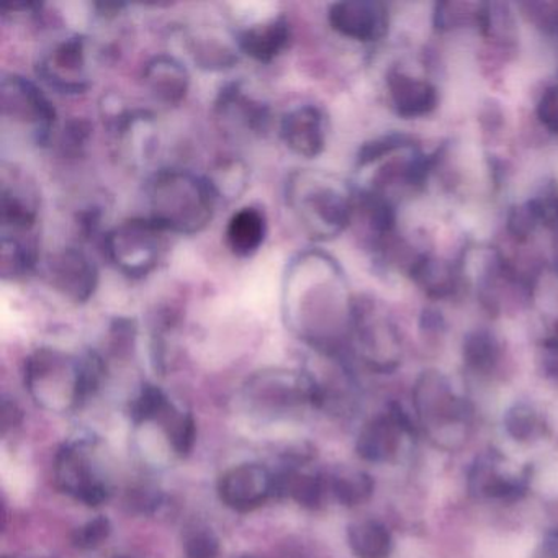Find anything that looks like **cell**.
Here are the masks:
<instances>
[{"label": "cell", "instance_id": "7bdbcfd3", "mask_svg": "<svg viewBox=\"0 0 558 558\" xmlns=\"http://www.w3.org/2000/svg\"><path fill=\"white\" fill-rule=\"evenodd\" d=\"M22 421V410L15 401L4 398L0 407V423H2V433H8L11 427L17 426Z\"/></svg>", "mask_w": 558, "mask_h": 558}, {"label": "cell", "instance_id": "cb8c5ba5", "mask_svg": "<svg viewBox=\"0 0 558 558\" xmlns=\"http://www.w3.org/2000/svg\"><path fill=\"white\" fill-rule=\"evenodd\" d=\"M387 86L395 110L404 119L427 116L436 109V89L426 81L408 76L403 71H391Z\"/></svg>", "mask_w": 558, "mask_h": 558}, {"label": "cell", "instance_id": "3957f363", "mask_svg": "<svg viewBox=\"0 0 558 558\" xmlns=\"http://www.w3.org/2000/svg\"><path fill=\"white\" fill-rule=\"evenodd\" d=\"M286 202L290 214L313 241H329L351 223L354 197L344 185L316 169H296L286 181Z\"/></svg>", "mask_w": 558, "mask_h": 558}, {"label": "cell", "instance_id": "74e56055", "mask_svg": "<svg viewBox=\"0 0 558 558\" xmlns=\"http://www.w3.org/2000/svg\"><path fill=\"white\" fill-rule=\"evenodd\" d=\"M187 558H218L220 542L210 529H197L185 538Z\"/></svg>", "mask_w": 558, "mask_h": 558}, {"label": "cell", "instance_id": "52a82bcc", "mask_svg": "<svg viewBox=\"0 0 558 558\" xmlns=\"http://www.w3.org/2000/svg\"><path fill=\"white\" fill-rule=\"evenodd\" d=\"M0 116L32 143L47 146L57 130L58 113L37 83L21 74H4L0 83Z\"/></svg>", "mask_w": 558, "mask_h": 558}, {"label": "cell", "instance_id": "7c38bea8", "mask_svg": "<svg viewBox=\"0 0 558 558\" xmlns=\"http://www.w3.org/2000/svg\"><path fill=\"white\" fill-rule=\"evenodd\" d=\"M351 332L365 364L375 371H388L397 364V332L374 302H355Z\"/></svg>", "mask_w": 558, "mask_h": 558}, {"label": "cell", "instance_id": "8fae6325", "mask_svg": "<svg viewBox=\"0 0 558 558\" xmlns=\"http://www.w3.org/2000/svg\"><path fill=\"white\" fill-rule=\"evenodd\" d=\"M41 197L34 179L17 166L2 165L0 230L37 231Z\"/></svg>", "mask_w": 558, "mask_h": 558}, {"label": "cell", "instance_id": "f35d334b", "mask_svg": "<svg viewBox=\"0 0 558 558\" xmlns=\"http://www.w3.org/2000/svg\"><path fill=\"white\" fill-rule=\"evenodd\" d=\"M542 217H544V211H542V207H537L535 204L515 208L509 215V231H511L512 236L525 240L534 231L535 225Z\"/></svg>", "mask_w": 558, "mask_h": 558}, {"label": "cell", "instance_id": "836d02e7", "mask_svg": "<svg viewBox=\"0 0 558 558\" xmlns=\"http://www.w3.org/2000/svg\"><path fill=\"white\" fill-rule=\"evenodd\" d=\"M171 404H169L165 391L156 385L146 384L140 390L138 397L130 404V417L133 423L142 424L165 416Z\"/></svg>", "mask_w": 558, "mask_h": 558}, {"label": "cell", "instance_id": "ba28073f", "mask_svg": "<svg viewBox=\"0 0 558 558\" xmlns=\"http://www.w3.org/2000/svg\"><path fill=\"white\" fill-rule=\"evenodd\" d=\"M38 77L51 89L68 96L84 94L93 86L89 40L74 34L51 45L38 61Z\"/></svg>", "mask_w": 558, "mask_h": 558}, {"label": "cell", "instance_id": "e575fe53", "mask_svg": "<svg viewBox=\"0 0 558 558\" xmlns=\"http://www.w3.org/2000/svg\"><path fill=\"white\" fill-rule=\"evenodd\" d=\"M413 274L426 287L430 295L444 296L452 289V272H450L449 267L442 266V264L436 263V260H420L413 267Z\"/></svg>", "mask_w": 558, "mask_h": 558}, {"label": "cell", "instance_id": "1f68e13d", "mask_svg": "<svg viewBox=\"0 0 558 558\" xmlns=\"http://www.w3.org/2000/svg\"><path fill=\"white\" fill-rule=\"evenodd\" d=\"M505 429L515 442H531L544 433L537 411L527 404H514L505 414Z\"/></svg>", "mask_w": 558, "mask_h": 558}, {"label": "cell", "instance_id": "277c9868", "mask_svg": "<svg viewBox=\"0 0 558 558\" xmlns=\"http://www.w3.org/2000/svg\"><path fill=\"white\" fill-rule=\"evenodd\" d=\"M25 387L48 410L77 407L83 403L81 357L60 349H37L25 361Z\"/></svg>", "mask_w": 558, "mask_h": 558}, {"label": "cell", "instance_id": "484cf974", "mask_svg": "<svg viewBox=\"0 0 558 558\" xmlns=\"http://www.w3.org/2000/svg\"><path fill=\"white\" fill-rule=\"evenodd\" d=\"M348 542L357 558H390L393 538L390 531L375 519H362L348 527Z\"/></svg>", "mask_w": 558, "mask_h": 558}, {"label": "cell", "instance_id": "ac0fdd59", "mask_svg": "<svg viewBox=\"0 0 558 558\" xmlns=\"http://www.w3.org/2000/svg\"><path fill=\"white\" fill-rule=\"evenodd\" d=\"M215 113L231 132L260 135L270 123L267 104L247 94L243 83L227 84L218 94Z\"/></svg>", "mask_w": 558, "mask_h": 558}, {"label": "cell", "instance_id": "30bf717a", "mask_svg": "<svg viewBox=\"0 0 558 558\" xmlns=\"http://www.w3.org/2000/svg\"><path fill=\"white\" fill-rule=\"evenodd\" d=\"M48 286L74 305H84L99 289V269L93 257L80 247L54 251L44 263Z\"/></svg>", "mask_w": 558, "mask_h": 558}, {"label": "cell", "instance_id": "ffe728a7", "mask_svg": "<svg viewBox=\"0 0 558 558\" xmlns=\"http://www.w3.org/2000/svg\"><path fill=\"white\" fill-rule=\"evenodd\" d=\"M142 81L153 100L168 107L184 102L191 89L187 66L172 54H156L146 61Z\"/></svg>", "mask_w": 558, "mask_h": 558}, {"label": "cell", "instance_id": "d6a6232c", "mask_svg": "<svg viewBox=\"0 0 558 558\" xmlns=\"http://www.w3.org/2000/svg\"><path fill=\"white\" fill-rule=\"evenodd\" d=\"M166 433H168L169 442L179 457H187L195 446L197 439V426H195L194 416L191 413H179L172 410V407L166 411L165 416Z\"/></svg>", "mask_w": 558, "mask_h": 558}, {"label": "cell", "instance_id": "83f0119b", "mask_svg": "<svg viewBox=\"0 0 558 558\" xmlns=\"http://www.w3.org/2000/svg\"><path fill=\"white\" fill-rule=\"evenodd\" d=\"M274 483H276L274 496H287L308 509H315L322 505L325 483L318 475L289 469L280 475H274Z\"/></svg>", "mask_w": 558, "mask_h": 558}, {"label": "cell", "instance_id": "5b68a950", "mask_svg": "<svg viewBox=\"0 0 558 558\" xmlns=\"http://www.w3.org/2000/svg\"><path fill=\"white\" fill-rule=\"evenodd\" d=\"M413 403L421 426L430 439L452 446L465 439L469 427V407L457 397L452 385L440 372L427 371L420 375L413 388Z\"/></svg>", "mask_w": 558, "mask_h": 558}, {"label": "cell", "instance_id": "6da1fadb", "mask_svg": "<svg viewBox=\"0 0 558 558\" xmlns=\"http://www.w3.org/2000/svg\"><path fill=\"white\" fill-rule=\"evenodd\" d=\"M354 305L338 263L319 250H305L287 264L280 287L283 325L303 344L335 354L352 331Z\"/></svg>", "mask_w": 558, "mask_h": 558}, {"label": "cell", "instance_id": "8d00e7d4", "mask_svg": "<svg viewBox=\"0 0 558 558\" xmlns=\"http://www.w3.org/2000/svg\"><path fill=\"white\" fill-rule=\"evenodd\" d=\"M478 8L472 4H456V2H446V4H437L436 25L440 31H453V28L462 27L463 24H472L478 19Z\"/></svg>", "mask_w": 558, "mask_h": 558}, {"label": "cell", "instance_id": "2e32d148", "mask_svg": "<svg viewBox=\"0 0 558 558\" xmlns=\"http://www.w3.org/2000/svg\"><path fill=\"white\" fill-rule=\"evenodd\" d=\"M240 53L259 64H270L286 53L292 41V25L283 14L267 15L233 34Z\"/></svg>", "mask_w": 558, "mask_h": 558}, {"label": "cell", "instance_id": "4316f807", "mask_svg": "<svg viewBox=\"0 0 558 558\" xmlns=\"http://www.w3.org/2000/svg\"><path fill=\"white\" fill-rule=\"evenodd\" d=\"M189 50L198 68L207 71H223L238 63L236 41L221 40L217 35L192 34L189 37Z\"/></svg>", "mask_w": 558, "mask_h": 558}, {"label": "cell", "instance_id": "bcb514c9", "mask_svg": "<svg viewBox=\"0 0 558 558\" xmlns=\"http://www.w3.org/2000/svg\"><path fill=\"white\" fill-rule=\"evenodd\" d=\"M240 558H256V557H254V555H243V557H240Z\"/></svg>", "mask_w": 558, "mask_h": 558}, {"label": "cell", "instance_id": "8992f818", "mask_svg": "<svg viewBox=\"0 0 558 558\" xmlns=\"http://www.w3.org/2000/svg\"><path fill=\"white\" fill-rule=\"evenodd\" d=\"M166 234L151 218H129L107 231L104 251L120 274L133 280L145 279L162 259Z\"/></svg>", "mask_w": 558, "mask_h": 558}, {"label": "cell", "instance_id": "d4e9b609", "mask_svg": "<svg viewBox=\"0 0 558 558\" xmlns=\"http://www.w3.org/2000/svg\"><path fill=\"white\" fill-rule=\"evenodd\" d=\"M495 459L478 460L470 472V488L492 499H515L524 493V480L509 476L498 469Z\"/></svg>", "mask_w": 558, "mask_h": 558}, {"label": "cell", "instance_id": "7a4b0ae2", "mask_svg": "<svg viewBox=\"0 0 558 558\" xmlns=\"http://www.w3.org/2000/svg\"><path fill=\"white\" fill-rule=\"evenodd\" d=\"M148 215L166 233L194 236L211 223L218 197L207 175L181 168L155 172L146 182Z\"/></svg>", "mask_w": 558, "mask_h": 558}, {"label": "cell", "instance_id": "f6af8a7d", "mask_svg": "<svg viewBox=\"0 0 558 558\" xmlns=\"http://www.w3.org/2000/svg\"><path fill=\"white\" fill-rule=\"evenodd\" d=\"M551 210H554L555 218L558 220V198L554 202V207H551Z\"/></svg>", "mask_w": 558, "mask_h": 558}, {"label": "cell", "instance_id": "603a6c76", "mask_svg": "<svg viewBox=\"0 0 558 558\" xmlns=\"http://www.w3.org/2000/svg\"><path fill=\"white\" fill-rule=\"evenodd\" d=\"M267 217L260 208L243 207L234 211L225 230V243L233 256L247 259L266 243Z\"/></svg>", "mask_w": 558, "mask_h": 558}, {"label": "cell", "instance_id": "ee69618b", "mask_svg": "<svg viewBox=\"0 0 558 558\" xmlns=\"http://www.w3.org/2000/svg\"><path fill=\"white\" fill-rule=\"evenodd\" d=\"M544 371L548 377L558 381V344L545 342Z\"/></svg>", "mask_w": 558, "mask_h": 558}, {"label": "cell", "instance_id": "7402d4cb", "mask_svg": "<svg viewBox=\"0 0 558 558\" xmlns=\"http://www.w3.org/2000/svg\"><path fill=\"white\" fill-rule=\"evenodd\" d=\"M40 264L37 231L0 230V274L2 279L19 282L27 279Z\"/></svg>", "mask_w": 558, "mask_h": 558}, {"label": "cell", "instance_id": "5bb4252c", "mask_svg": "<svg viewBox=\"0 0 558 558\" xmlns=\"http://www.w3.org/2000/svg\"><path fill=\"white\" fill-rule=\"evenodd\" d=\"M280 138L292 155L315 159L325 151L328 123L319 107L313 104L293 107L280 120Z\"/></svg>", "mask_w": 558, "mask_h": 558}, {"label": "cell", "instance_id": "44dd1931", "mask_svg": "<svg viewBox=\"0 0 558 558\" xmlns=\"http://www.w3.org/2000/svg\"><path fill=\"white\" fill-rule=\"evenodd\" d=\"M119 155L130 165H140L155 149V119L145 110H122L110 116Z\"/></svg>", "mask_w": 558, "mask_h": 558}, {"label": "cell", "instance_id": "d590c367", "mask_svg": "<svg viewBox=\"0 0 558 558\" xmlns=\"http://www.w3.org/2000/svg\"><path fill=\"white\" fill-rule=\"evenodd\" d=\"M110 532H112V524L109 519L106 515H99V518L77 527L71 535V541H73L74 547L81 548V550H93L110 537Z\"/></svg>", "mask_w": 558, "mask_h": 558}, {"label": "cell", "instance_id": "9a60e30c", "mask_svg": "<svg viewBox=\"0 0 558 558\" xmlns=\"http://www.w3.org/2000/svg\"><path fill=\"white\" fill-rule=\"evenodd\" d=\"M413 433L410 420L400 408L393 407L388 413L378 414L364 424L355 442L357 456L365 462H390L400 452L404 434Z\"/></svg>", "mask_w": 558, "mask_h": 558}, {"label": "cell", "instance_id": "60d3db41", "mask_svg": "<svg viewBox=\"0 0 558 558\" xmlns=\"http://www.w3.org/2000/svg\"><path fill=\"white\" fill-rule=\"evenodd\" d=\"M537 117L548 132L558 133V87H550L542 94Z\"/></svg>", "mask_w": 558, "mask_h": 558}, {"label": "cell", "instance_id": "f546056e", "mask_svg": "<svg viewBox=\"0 0 558 558\" xmlns=\"http://www.w3.org/2000/svg\"><path fill=\"white\" fill-rule=\"evenodd\" d=\"M463 361L472 371L488 374L498 364L499 344L495 336L485 329L470 332L463 341Z\"/></svg>", "mask_w": 558, "mask_h": 558}, {"label": "cell", "instance_id": "b9f144b4", "mask_svg": "<svg viewBox=\"0 0 558 558\" xmlns=\"http://www.w3.org/2000/svg\"><path fill=\"white\" fill-rule=\"evenodd\" d=\"M161 493L159 489L149 488V486H140L133 489L129 495V505L135 511L153 512L159 505H161Z\"/></svg>", "mask_w": 558, "mask_h": 558}, {"label": "cell", "instance_id": "ab89813d", "mask_svg": "<svg viewBox=\"0 0 558 558\" xmlns=\"http://www.w3.org/2000/svg\"><path fill=\"white\" fill-rule=\"evenodd\" d=\"M401 146H403V138H401V136L391 135L375 140V142L365 145L364 148L361 149V153H359V166H361V168H367V166L380 161L385 156L391 155L395 149L401 148Z\"/></svg>", "mask_w": 558, "mask_h": 558}, {"label": "cell", "instance_id": "f1b7e54d", "mask_svg": "<svg viewBox=\"0 0 558 558\" xmlns=\"http://www.w3.org/2000/svg\"><path fill=\"white\" fill-rule=\"evenodd\" d=\"M329 486H331L335 498L345 508H354V506L368 501L374 493L372 476L362 470L349 469V466L336 470Z\"/></svg>", "mask_w": 558, "mask_h": 558}, {"label": "cell", "instance_id": "4dcf8cb0", "mask_svg": "<svg viewBox=\"0 0 558 558\" xmlns=\"http://www.w3.org/2000/svg\"><path fill=\"white\" fill-rule=\"evenodd\" d=\"M218 201L221 198L238 197L244 191L247 184V171L243 162L236 159H227V161L218 162L214 171L207 174Z\"/></svg>", "mask_w": 558, "mask_h": 558}, {"label": "cell", "instance_id": "d6986e66", "mask_svg": "<svg viewBox=\"0 0 558 558\" xmlns=\"http://www.w3.org/2000/svg\"><path fill=\"white\" fill-rule=\"evenodd\" d=\"M328 24L341 37L365 44L384 37L387 14L378 2L342 0L329 5Z\"/></svg>", "mask_w": 558, "mask_h": 558}, {"label": "cell", "instance_id": "4fadbf2b", "mask_svg": "<svg viewBox=\"0 0 558 558\" xmlns=\"http://www.w3.org/2000/svg\"><path fill=\"white\" fill-rule=\"evenodd\" d=\"M274 475L259 463H241L221 475L218 495L221 501L238 512H250L272 498Z\"/></svg>", "mask_w": 558, "mask_h": 558}, {"label": "cell", "instance_id": "e0dca14e", "mask_svg": "<svg viewBox=\"0 0 558 558\" xmlns=\"http://www.w3.org/2000/svg\"><path fill=\"white\" fill-rule=\"evenodd\" d=\"M58 488L87 506H100L109 499V489L94 475L83 449L64 444L54 463Z\"/></svg>", "mask_w": 558, "mask_h": 558}, {"label": "cell", "instance_id": "9c48e42d", "mask_svg": "<svg viewBox=\"0 0 558 558\" xmlns=\"http://www.w3.org/2000/svg\"><path fill=\"white\" fill-rule=\"evenodd\" d=\"M246 398L257 407L290 408L300 404L322 407L325 391L312 375L293 368H266L247 380Z\"/></svg>", "mask_w": 558, "mask_h": 558}]
</instances>
